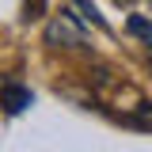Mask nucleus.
I'll return each mask as SVG.
<instances>
[{"instance_id": "nucleus-1", "label": "nucleus", "mask_w": 152, "mask_h": 152, "mask_svg": "<svg viewBox=\"0 0 152 152\" xmlns=\"http://www.w3.org/2000/svg\"><path fill=\"white\" fill-rule=\"evenodd\" d=\"M0 107H4L8 114H23L27 107H31V91L19 88V84H4V88H0Z\"/></svg>"}, {"instance_id": "nucleus-3", "label": "nucleus", "mask_w": 152, "mask_h": 152, "mask_svg": "<svg viewBox=\"0 0 152 152\" xmlns=\"http://www.w3.org/2000/svg\"><path fill=\"white\" fill-rule=\"evenodd\" d=\"M57 38H69V42H80V34H76L72 27H69V23H53V27H50V42H57Z\"/></svg>"}, {"instance_id": "nucleus-2", "label": "nucleus", "mask_w": 152, "mask_h": 152, "mask_svg": "<svg viewBox=\"0 0 152 152\" xmlns=\"http://www.w3.org/2000/svg\"><path fill=\"white\" fill-rule=\"evenodd\" d=\"M129 31L137 38H145V42H148V50H152V23L145 15H129Z\"/></svg>"}, {"instance_id": "nucleus-4", "label": "nucleus", "mask_w": 152, "mask_h": 152, "mask_svg": "<svg viewBox=\"0 0 152 152\" xmlns=\"http://www.w3.org/2000/svg\"><path fill=\"white\" fill-rule=\"evenodd\" d=\"M76 4H80V8H84V15L91 19L95 27H107V23H103V15H99V12H95V4H91V0H76Z\"/></svg>"}]
</instances>
